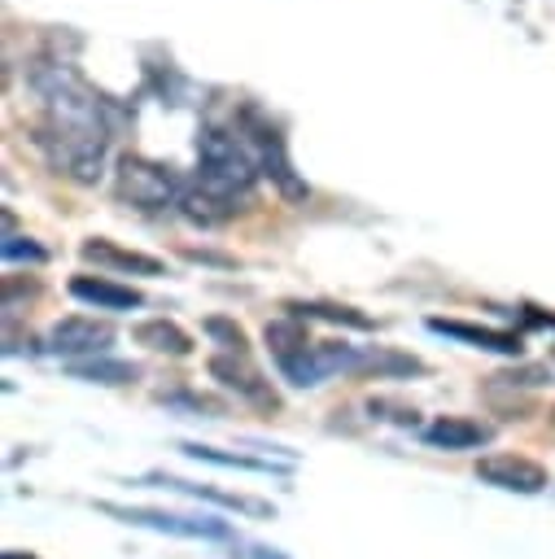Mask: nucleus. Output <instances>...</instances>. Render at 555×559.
Returning <instances> with one entry per match:
<instances>
[{"label":"nucleus","instance_id":"obj_1","mask_svg":"<svg viewBox=\"0 0 555 559\" xmlns=\"http://www.w3.org/2000/svg\"><path fill=\"white\" fill-rule=\"evenodd\" d=\"M35 92H39V148L48 153V162L79 179L92 183L105 166V148H109V127L101 114V96L70 70V66H39L31 74Z\"/></svg>","mask_w":555,"mask_h":559},{"label":"nucleus","instance_id":"obj_2","mask_svg":"<svg viewBox=\"0 0 555 559\" xmlns=\"http://www.w3.org/2000/svg\"><path fill=\"white\" fill-rule=\"evenodd\" d=\"M197 183L184 188L179 210L184 218L214 227L223 218H232L236 210H245V201L253 197L258 183V157L236 140V131L223 127H205L197 135Z\"/></svg>","mask_w":555,"mask_h":559},{"label":"nucleus","instance_id":"obj_3","mask_svg":"<svg viewBox=\"0 0 555 559\" xmlns=\"http://www.w3.org/2000/svg\"><path fill=\"white\" fill-rule=\"evenodd\" d=\"M114 188H118L122 201H131L135 210H149V214H153V210H166L170 201L184 197V188H179V179H175L170 166L149 162V157H135V153L118 162Z\"/></svg>","mask_w":555,"mask_h":559},{"label":"nucleus","instance_id":"obj_4","mask_svg":"<svg viewBox=\"0 0 555 559\" xmlns=\"http://www.w3.org/2000/svg\"><path fill=\"white\" fill-rule=\"evenodd\" d=\"M245 135H249V144L258 148V170H262V175H271V179H275V188H280L284 197L302 201V197H306V183L293 175V162H288L284 135H280L267 118H258L253 109H245Z\"/></svg>","mask_w":555,"mask_h":559},{"label":"nucleus","instance_id":"obj_5","mask_svg":"<svg viewBox=\"0 0 555 559\" xmlns=\"http://www.w3.org/2000/svg\"><path fill=\"white\" fill-rule=\"evenodd\" d=\"M101 511L122 520V524H140V528H157V533H175V537H227V524L223 520H205V515H175V511L118 507V502H101Z\"/></svg>","mask_w":555,"mask_h":559},{"label":"nucleus","instance_id":"obj_6","mask_svg":"<svg viewBox=\"0 0 555 559\" xmlns=\"http://www.w3.org/2000/svg\"><path fill=\"white\" fill-rule=\"evenodd\" d=\"M476 476L507 493H542L546 489V467L524 454H485L476 463Z\"/></svg>","mask_w":555,"mask_h":559},{"label":"nucleus","instance_id":"obj_7","mask_svg":"<svg viewBox=\"0 0 555 559\" xmlns=\"http://www.w3.org/2000/svg\"><path fill=\"white\" fill-rule=\"evenodd\" d=\"M109 341H114V328L101 323V319H87V314H70V319L52 323V332H48V349L52 354H66V358L105 354Z\"/></svg>","mask_w":555,"mask_h":559},{"label":"nucleus","instance_id":"obj_8","mask_svg":"<svg viewBox=\"0 0 555 559\" xmlns=\"http://www.w3.org/2000/svg\"><path fill=\"white\" fill-rule=\"evenodd\" d=\"M210 376H214L223 389H232L236 397H245V402L275 406V393H271V384L262 380V371L249 362V354H214V358H210Z\"/></svg>","mask_w":555,"mask_h":559},{"label":"nucleus","instance_id":"obj_9","mask_svg":"<svg viewBox=\"0 0 555 559\" xmlns=\"http://www.w3.org/2000/svg\"><path fill=\"white\" fill-rule=\"evenodd\" d=\"M428 332L450 336V341H463L472 349H494V354H507V358H520V349H524L516 332L481 328V323H463V319H428Z\"/></svg>","mask_w":555,"mask_h":559},{"label":"nucleus","instance_id":"obj_10","mask_svg":"<svg viewBox=\"0 0 555 559\" xmlns=\"http://www.w3.org/2000/svg\"><path fill=\"white\" fill-rule=\"evenodd\" d=\"M79 253H83V262H96V266H105V271H127V275H162V271H166L162 258L122 249V245H114V240H105V236L83 240Z\"/></svg>","mask_w":555,"mask_h":559},{"label":"nucleus","instance_id":"obj_11","mask_svg":"<svg viewBox=\"0 0 555 559\" xmlns=\"http://www.w3.org/2000/svg\"><path fill=\"white\" fill-rule=\"evenodd\" d=\"M489 437H494V428L481 424V419H468V415H441L424 428V441L437 445V450H476Z\"/></svg>","mask_w":555,"mask_h":559},{"label":"nucleus","instance_id":"obj_12","mask_svg":"<svg viewBox=\"0 0 555 559\" xmlns=\"http://www.w3.org/2000/svg\"><path fill=\"white\" fill-rule=\"evenodd\" d=\"M70 297L96 306V310H135L144 306V297L127 284H114V280H101V275H74L70 280Z\"/></svg>","mask_w":555,"mask_h":559},{"label":"nucleus","instance_id":"obj_13","mask_svg":"<svg viewBox=\"0 0 555 559\" xmlns=\"http://www.w3.org/2000/svg\"><path fill=\"white\" fill-rule=\"evenodd\" d=\"M153 485H166V489H175V493H192V498H210V502H219V507H227V511H245V515H275V507L271 502H262V498H245V493H223V489H210V485H192V480H179V476H149Z\"/></svg>","mask_w":555,"mask_h":559},{"label":"nucleus","instance_id":"obj_14","mask_svg":"<svg viewBox=\"0 0 555 559\" xmlns=\"http://www.w3.org/2000/svg\"><path fill=\"white\" fill-rule=\"evenodd\" d=\"M131 336H135V345L157 349V354H175V358L192 354V336L179 323H170V319H144V323H135Z\"/></svg>","mask_w":555,"mask_h":559},{"label":"nucleus","instance_id":"obj_15","mask_svg":"<svg viewBox=\"0 0 555 559\" xmlns=\"http://www.w3.org/2000/svg\"><path fill=\"white\" fill-rule=\"evenodd\" d=\"M267 345H271V354H275V362H280V367H288L293 358H302V354L310 349L306 328H302V319H293V314H284V319H271V323H267Z\"/></svg>","mask_w":555,"mask_h":559},{"label":"nucleus","instance_id":"obj_16","mask_svg":"<svg viewBox=\"0 0 555 559\" xmlns=\"http://www.w3.org/2000/svg\"><path fill=\"white\" fill-rule=\"evenodd\" d=\"M293 319H328V323H345V328H371L367 314H358L354 306H332V301H288Z\"/></svg>","mask_w":555,"mask_h":559},{"label":"nucleus","instance_id":"obj_17","mask_svg":"<svg viewBox=\"0 0 555 559\" xmlns=\"http://www.w3.org/2000/svg\"><path fill=\"white\" fill-rule=\"evenodd\" d=\"M188 459H197V463H219V467H240V472H280L275 463H267V459H249V454H223V450H214V445H197V441H184L179 445Z\"/></svg>","mask_w":555,"mask_h":559},{"label":"nucleus","instance_id":"obj_18","mask_svg":"<svg viewBox=\"0 0 555 559\" xmlns=\"http://www.w3.org/2000/svg\"><path fill=\"white\" fill-rule=\"evenodd\" d=\"M205 332H210L214 341H223V354H249V341H245L240 323H232V319H223V314H210V319H205Z\"/></svg>","mask_w":555,"mask_h":559},{"label":"nucleus","instance_id":"obj_19","mask_svg":"<svg viewBox=\"0 0 555 559\" xmlns=\"http://www.w3.org/2000/svg\"><path fill=\"white\" fill-rule=\"evenodd\" d=\"M74 376H83V380H105V384H122V380H135V367H131V362H92V367H74Z\"/></svg>","mask_w":555,"mask_h":559},{"label":"nucleus","instance_id":"obj_20","mask_svg":"<svg viewBox=\"0 0 555 559\" xmlns=\"http://www.w3.org/2000/svg\"><path fill=\"white\" fill-rule=\"evenodd\" d=\"M4 258H9V262H13V258H31V262H44V249H39V245H31V240L22 245L17 236H9V240H4Z\"/></svg>","mask_w":555,"mask_h":559},{"label":"nucleus","instance_id":"obj_21","mask_svg":"<svg viewBox=\"0 0 555 559\" xmlns=\"http://www.w3.org/2000/svg\"><path fill=\"white\" fill-rule=\"evenodd\" d=\"M245 559H288V555H280V550H267V546H253Z\"/></svg>","mask_w":555,"mask_h":559},{"label":"nucleus","instance_id":"obj_22","mask_svg":"<svg viewBox=\"0 0 555 559\" xmlns=\"http://www.w3.org/2000/svg\"><path fill=\"white\" fill-rule=\"evenodd\" d=\"M4 559H31V555H22V550H9V555H4Z\"/></svg>","mask_w":555,"mask_h":559}]
</instances>
